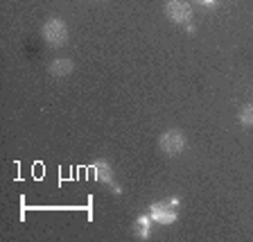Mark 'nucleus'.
Wrapping results in <instances>:
<instances>
[{
	"instance_id": "1",
	"label": "nucleus",
	"mask_w": 253,
	"mask_h": 242,
	"mask_svg": "<svg viewBox=\"0 0 253 242\" xmlns=\"http://www.w3.org/2000/svg\"><path fill=\"white\" fill-rule=\"evenodd\" d=\"M41 37L47 46L61 48L63 43L68 41V25L61 18H47L41 27Z\"/></svg>"
},
{
	"instance_id": "2",
	"label": "nucleus",
	"mask_w": 253,
	"mask_h": 242,
	"mask_svg": "<svg viewBox=\"0 0 253 242\" xmlns=\"http://www.w3.org/2000/svg\"><path fill=\"white\" fill-rule=\"evenodd\" d=\"M158 147L161 152L168 154V156H176L188 147V136H185L181 129H168L165 134H161L158 138Z\"/></svg>"
},
{
	"instance_id": "3",
	"label": "nucleus",
	"mask_w": 253,
	"mask_h": 242,
	"mask_svg": "<svg viewBox=\"0 0 253 242\" xmlns=\"http://www.w3.org/2000/svg\"><path fill=\"white\" fill-rule=\"evenodd\" d=\"M165 16H168L172 23H188L192 18V7L185 2V0H168L165 2Z\"/></svg>"
},
{
	"instance_id": "4",
	"label": "nucleus",
	"mask_w": 253,
	"mask_h": 242,
	"mask_svg": "<svg viewBox=\"0 0 253 242\" xmlns=\"http://www.w3.org/2000/svg\"><path fill=\"white\" fill-rule=\"evenodd\" d=\"M75 70V63L70 61V59H54L52 63H50V73L54 75V77H66V75H70Z\"/></svg>"
},
{
	"instance_id": "5",
	"label": "nucleus",
	"mask_w": 253,
	"mask_h": 242,
	"mask_svg": "<svg viewBox=\"0 0 253 242\" xmlns=\"http://www.w3.org/2000/svg\"><path fill=\"white\" fill-rule=\"evenodd\" d=\"M237 122L242 127H253V102H249V104H244L242 109H240V113H237Z\"/></svg>"
},
{
	"instance_id": "6",
	"label": "nucleus",
	"mask_w": 253,
	"mask_h": 242,
	"mask_svg": "<svg viewBox=\"0 0 253 242\" xmlns=\"http://www.w3.org/2000/svg\"><path fill=\"white\" fill-rule=\"evenodd\" d=\"M154 215L158 222H174V213H169L163 206H154Z\"/></svg>"
},
{
	"instance_id": "7",
	"label": "nucleus",
	"mask_w": 253,
	"mask_h": 242,
	"mask_svg": "<svg viewBox=\"0 0 253 242\" xmlns=\"http://www.w3.org/2000/svg\"><path fill=\"white\" fill-rule=\"evenodd\" d=\"M136 227H138V231H140V238H145L149 233V224L145 220H138L136 222Z\"/></svg>"
}]
</instances>
